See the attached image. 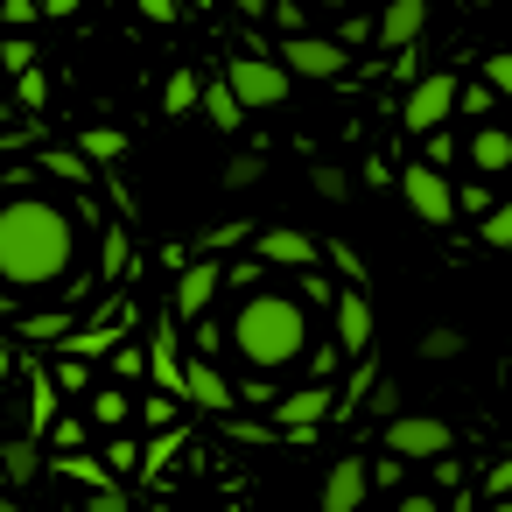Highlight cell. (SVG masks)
Here are the masks:
<instances>
[{
	"mask_svg": "<svg viewBox=\"0 0 512 512\" xmlns=\"http://www.w3.org/2000/svg\"><path fill=\"white\" fill-rule=\"evenodd\" d=\"M78 260V225L50 197H15L0 204V281L8 288H50Z\"/></svg>",
	"mask_w": 512,
	"mask_h": 512,
	"instance_id": "1",
	"label": "cell"
},
{
	"mask_svg": "<svg viewBox=\"0 0 512 512\" xmlns=\"http://www.w3.org/2000/svg\"><path fill=\"white\" fill-rule=\"evenodd\" d=\"M232 351L253 365V372H281L288 358L309 351V316L295 295L281 288H246V302L232 309Z\"/></svg>",
	"mask_w": 512,
	"mask_h": 512,
	"instance_id": "2",
	"label": "cell"
},
{
	"mask_svg": "<svg viewBox=\"0 0 512 512\" xmlns=\"http://www.w3.org/2000/svg\"><path fill=\"white\" fill-rule=\"evenodd\" d=\"M456 92H463V85H456L449 71H435V78H421V85L407 92V106H400V120H407L414 134H435V127L449 120V106H456Z\"/></svg>",
	"mask_w": 512,
	"mask_h": 512,
	"instance_id": "3",
	"label": "cell"
},
{
	"mask_svg": "<svg viewBox=\"0 0 512 512\" xmlns=\"http://www.w3.org/2000/svg\"><path fill=\"white\" fill-rule=\"evenodd\" d=\"M400 197H407L428 225H456V197H449L442 169H428V162H421V169H407V176H400Z\"/></svg>",
	"mask_w": 512,
	"mask_h": 512,
	"instance_id": "4",
	"label": "cell"
},
{
	"mask_svg": "<svg viewBox=\"0 0 512 512\" xmlns=\"http://www.w3.org/2000/svg\"><path fill=\"white\" fill-rule=\"evenodd\" d=\"M386 442H393V456H442L456 435H449L435 414H393V421H386Z\"/></svg>",
	"mask_w": 512,
	"mask_h": 512,
	"instance_id": "5",
	"label": "cell"
},
{
	"mask_svg": "<svg viewBox=\"0 0 512 512\" xmlns=\"http://www.w3.org/2000/svg\"><path fill=\"white\" fill-rule=\"evenodd\" d=\"M225 92H232L239 106H281L288 78H281L274 64H253V57H246V64H232V85H225Z\"/></svg>",
	"mask_w": 512,
	"mask_h": 512,
	"instance_id": "6",
	"label": "cell"
},
{
	"mask_svg": "<svg viewBox=\"0 0 512 512\" xmlns=\"http://www.w3.org/2000/svg\"><path fill=\"white\" fill-rule=\"evenodd\" d=\"M365 491H372V484H365V463H358V456H344V463L323 477V512H358V505H365Z\"/></svg>",
	"mask_w": 512,
	"mask_h": 512,
	"instance_id": "7",
	"label": "cell"
},
{
	"mask_svg": "<svg viewBox=\"0 0 512 512\" xmlns=\"http://www.w3.org/2000/svg\"><path fill=\"white\" fill-rule=\"evenodd\" d=\"M421 22H428V0H393L386 22H379V43H386V50H407V43L421 36Z\"/></svg>",
	"mask_w": 512,
	"mask_h": 512,
	"instance_id": "8",
	"label": "cell"
},
{
	"mask_svg": "<svg viewBox=\"0 0 512 512\" xmlns=\"http://www.w3.org/2000/svg\"><path fill=\"white\" fill-rule=\"evenodd\" d=\"M337 330H344V351H365L372 344V302L351 288V295H337Z\"/></svg>",
	"mask_w": 512,
	"mask_h": 512,
	"instance_id": "9",
	"label": "cell"
},
{
	"mask_svg": "<svg viewBox=\"0 0 512 512\" xmlns=\"http://www.w3.org/2000/svg\"><path fill=\"white\" fill-rule=\"evenodd\" d=\"M288 71H302V78H337V71H344V50H330V43H288Z\"/></svg>",
	"mask_w": 512,
	"mask_h": 512,
	"instance_id": "10",
	"label": "cell"
},
{
	"mask_svg": "<svg viewBox=\"0 0 512 512\" xmlns=\"http://www.w3.org/2000/svg\"><path fill=\"white\" fill-rule=\"evenodd\" d=\"M470 162H477L484 176H498V169H512V134H505V127H484V134L470 141Z\"/></svg>",
	"mask_w": 512,
	"mask_h": 512,
	"instance_id": "11",
	"label": "cell"
},
{
	"mask_svg": "<svg viewBox=\"0 0 512 512\" xmlns=\"http://www.w3.org/2000/svg\"><path fill=\"white\" fill-rule=\"evenodd\" d=\"M218 295V267H190L176 288V316H204V302Z\"/></svg>",
	"mask_w": 512,
	"mask_h": 512,
	"instance_id": "12",
	"label": "cell"
},
{
	"mask_svg": "<svg viewBox=\"0 0 512 512\" xmlns=\"http://www.w3.org/2000/svg\"><path fill=\"white\" fill-rule=\"evenodd\" d=\"M260 260H288V267H309V260H316V246H309L302 232H267V239H260Z\"/></svg>",
	"mask_w": 512,
	"mask_h": 512,
	"instance_id": "13",
	"label": "cell"
},
{
	"mask_svg": "<svg viewBox=\"0 0 512 512\" xmlns=\"http://www.w3.org/2000/svg\"><path fill=\"white\" fill-rule=\"evenodd\" d=\"M190 400H204V407H232V386H225L211 365H190Z\"/></svg>",
	"mask_w": 512,
	"mask_h": 512,
	"instance_id": "14",
	"label": "cell"
},
{
	"mask_svg": "<svg viewBox=\"0 0 512 512\" xmlns=\"http://www.w3.org/2000/svg\"><path fill=\"white\" fill-rule=\"evenodd\" d=\"M127 414H134V400H127L120 386H99V393H92V421H99V428H120Z\"/></svg>",
	"mask_w": 512,
	"mask_h": 512,
	"instance_id": "15",
	"label": "cell"
},
{
	"mask_svg": "<svg viewBox=\"0 0 512 512\" xmlns=\"http://www.w3.org/2000/svg\"><path fill=\"white\" fill-rule=\"evenodd\" d=\"M36 463H43V456H36V442H8V449H0V470H8V484H29V477H36Z\"/></svg>",
	"mask_w": 512,
	"mask_h": 512,
	"instance_id": "16",
	"label": "cell"
},
{
	"mask_svg": "<svg viewBox=\"0 0 512 512\" xmlns=\"http://www.w3.org/2000/svg\"><path fill=\"white\" fill-rule=\"evenodd\" d=\"M204 106H211V120H218V127H239V113H246L225 85H211V92H204Z\"/></svg>",
	"mask_w": 512,
	"mask_h": 512,
	"instance_id": "17",
	"label": "cell"
},
{
	"mask_svg": "<svg viewBox=\"0 0 512 512\" xmlns=\"http://www.w3.org/2000/svg\"><path fill=\"white\" fill-rule=\"evenodd\" d=\"M456 351H463L456 330H428V337H421V358H456Z\"/></svg>",
	"mask_w": 512,
	"mask_h": 512,
	"instance_id": "18",
	"label": "cell"
},
{
	"mask_svg": "<svg viewBox=\"0 0 512 512\" xmlns=\"http://www.w3.org/2000/svg\"><path fill=\"white\" fill-rule=\"evenodd\" d=\"M190 99H197V78L176 71V78H169V113H190Z\"/></svg>",
	"mask_w": 512,
	"mask_h": 512,
	"instance_id": "19",
	"label": "cell"
},
{
	"mask_svg": "<svg viewBox=\"0 0 512 512\" xmlns=\"http://www.w3.org/2000/svg\"><path fill=\"white\" fill-rule=\"evenodd\" d=\"M484 239H491V246H512V211H491V218H484Z\"/></svg>",
	"mask_w": 512,
	"mask_h": 512,
	"instance_id": "20",
	"label": "cell"
},
{
	"mask_svg": "<svg viewBox=\"0 0 512 512\" xmlns=\"http://www.w3.org/2000/svg\"><path fill=\"white\" fill-rule=\"evenodd\" d=\"M288 414H295V421H316V414H323V393H316V386H309V393H295V400H288Z\"/></svg>",
	"mask_w": 512,
	"mask_h": 512,
	"instance_id": "21",
	"label": "cell"
},
{
	"mask_svg": "<svg viewBox=\"0 0 512 512\" xmlns=\"http://www.w3.org/2000/svg\"><path fill=\"white\" fill-rule=\"evenodd\" d=\"M456 99H463V113H477V120L491 113V85H470V92H456Z\"/></svg>",
	"mask_w": 512,
	"mask_h": 512,
	"instance_id": "22",
	"label": "cell"
},
{
	"mask_svg": "<svg viewBox=\"0 0 512 512\" xmlns=\"http://www.w3.org/2000/svg\"><path fill=\"white\" fill-rule=\"evenodd\" d=\"M85 435H92V421H78V414H71V421H57V442H64V449H78Z\"/></svg>",
	"mask_w": 512,
	"mask_h": 512,
	"instance_id": "23",
	"label": "cell"
},
{
	"mask_svg": "<svg viewBox=\"0 0 512 512\" xmlns=\"http://www.w3.org/2000/svg\"><path fill=\"white\" fill-rule=\"evenodd\" d=\"M106 463H113V470H134L141 449H134V442H106Z\"/></svg>",
	"mask_w": 512,
	"mask_h": 512,
	"instance_id": "24",
	"label": "cell"
},
{
	"mask_svg": "<svg viewBox=\"0 0 512 512\" xmlns=\"http://www.w3.org/2000/svg\"><path fill=\"white\" fill-rule=\"evenodd\" d=\"M484 85H491V92H505V85H512V57H491V71H484Z\"/></svg>",
	"mask_w": 512,
	"mask_h": 512,
	"instance_id": "25",
	"label": "cell"
},
{
	"mask_svg": "<svg viewBox=\"0 0 512 512\" xmlns=\"http://www.w3.org/2000/svg\"><path fill=\"white\" fill-rule=\"evenodd\" d=\"M43 92H50L43 71H22V106H43Z\"/></svg>",
	"mask_w": 512,
	"mask_h": 512,
	"instance_id": "26",
	"label": "cell"
},
{
	"mask_svg": "<svg viewBox=\"0 0 512 512\" xmlns=\"http://www.w3.org/2000/svg\"><path fill=\"white\" fill-rule=\"evenodd\" d=\"M85 512H127V498H120V491H99V498H92Z\"/></svg>",
	"mask_w": 512,
	"mask_h": 512,
	"instance_id": "27",
	"label": "cell"
},
{
	"mask_svg": "<svg viewBox=\"0 0 512 512\" xmlns=\"http://www.w3.org/2000/svg\"><path fill=\"white\" fill-rule=\"evenodd\" d=\"M400 512H442V505H435V498H421V491H407V498H400Z\"/></svg>",
	"mask_w": 512,
	"mask_h": 512,
	"instance_id": "28",
	"label": "cell"
},
{
	"mask_svg": "<svg viewBox=\"0 0 512 512\" xmlns=\"http://www.w3.org/2000/svg\"><path fill=\"white\" fill-rule=\"evenodd\" d=\"M141 15H155V22H169V15H176V0H141Z\"/></svg>",
	"mask_w": 512,
	"mask_h": 512,
	"instance_id": "29",
	"label": "cell"
},
{
	"mask_svg": "<svg viewBox=\"0 0 512 512\" xmlns=\"http://www.w3.org/2000/svg\"><path fill=\"white\" fill-rule=\"evenodd\" d=\"M232 8H239V15H267V8H274V0H232Z\"/></svg>",
	"mask_w": 512,
	"mask_h": 512,
	"instance_id": "30",
	"label": "cell"
},
{
	"mask_svg": "<svg viewBox=\"0 0 512 512\" xmlns=\"http://www.w3.org/2000/svg\"><path fill=\"white\" fill-rule=\"evenodd\" d=\"M43 15H78V0H43Z\"/></svg>",
	"mask_w": 512,
	"mask_h": 512,
	"instance_id": "31",
	"label": "cell"
},
{
	"mask_svg": "<svg viewBox=\"0 0 512 512\" xmlns=\"http://www.w3.org/2000/svg\"><path fill=\"white\" fill-rule=\"evenodd\" d=\"M0 512H22V505H15V498H8V491H0Z\"/></svg>",
	"mask_w": 512,
	"mask_h": 512,
	"instance_id": "32",
	"label": "cell"
},
{
	"mask_svg": "<svg viewBox=\"0 0 512 512\" xmlns=\"http://www.w3.org/2000/svg\"><path fill=\"white\" fill-rule=\"evenodd\" d=\"M316 8H351V0H316Z\"/></svg>",
	"mask_w": 512,
	"mask_h": 512,
	"instance_id": "33",
	"label": "cell"
}]
</instances>
